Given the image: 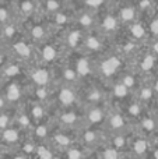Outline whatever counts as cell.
<instances>
[{"label": "cell", "instance_id": "51", "mask_svg": "<svg viewBox=\"0 0 158 159\" xmlns=\"http://www.w3.org/2000/svg\"><path fill=\"white\" fill-rule=\"evenodd\" d=\"M153 155H154V157H156V158H158V149H157V151H156V152H154V154H153Z\"/></svg>", "mask_w": 158, "mask_h": 159}, {"label": "cell", "instance_id": "19", "mask_svg": "<svg viewBox=\"0 0 158 159\" xmlns=\"http://www.w3.org/2000/svg\"><path fill=\"white\" fill-rule=\"evenodd\" d=\"M55 143L58 144V147H60V148H69V145L72 144V140H70L67 135H64V134H58V135H55Z\"/></svg>", "mask_w": 158, "mask_h": 159}, {"label": "cell", "instance_id": "22", "mask_svg": "<svg viewBox=\"0 0 158 159\" xmlns=\"http://www.w3.org/2000/svg\"><path fill=\"white\" fill-rule=\"evenodd\" d=\"M87 99H88L91 103L97 105V103H100L101 99H102V92H101V91H98V89H92V91H90V92H88Z\"/></svg>", "mask_w": 158, "mask_h": 159}, {"label": "cell", "instance_id": "32", "mask_svg": "<svg viewBox=\"0 0 158 159\" xmlns=\"http://www.w3.org/2000/svg\"><path fill=\"white\" fill-rule=\"evenodd\" d=\"M101 157L112 159V158H118V157H119V154H118V149L115 148V147H112V148H106V151L102 152V154H101Z\"/></svg>", "mask_w": 158, "mask_h": 159}, {"label": "cell", "instance_id": "40", "mask_svg": "<svg viewBox=\"0 0 158 159\" xmlns=\"http://www.w3.org/2000/svg\"><path fill=\"white\" fill-rule=\"evenodd\" d=\"M86 3H87L88 7L97 8V7H100V6L104 4V0H86Z\"/></svg>", "mask_w": 158, "mask_h": 159}, {"label": "cell", "instance_id": "45", "mask_svg": "<svg viewBox=\"0 0 158 159\" xmlns=\"http://www.w3.org/2000/svg\"><path fill=\"white\" fill-rule=\"evenodd\" d=\"M7 10H6V8H2L0 7V22H4L6 21V18H7Z\"/></svg>", "mask_w": 158, "mask_h": 159}, {"label": "cell", "instance_id": "18", "mask_svg": "<svg viewBox=\"0 0 158 159\" xmlns=\"http://www.w3.org/2000/svg\"><path fill=\"white\" fill-rule=\"evenodd\" d=\"M56 55H58V52H56V49L53 46H45L44 50H42V57H44L46 61L55 60Z\"/></svg>", "mask_w": 158, "mask_h": 159}, {"label": "cell", "instance_id": "24", "mask_svg": "<svg viewBox=\"0 0 158 159\" xmlns=\"http://www.w3.org/2000/svg\"><path fill=\"white\" fill-rule=\"evenodd\" d=\"M31 113H32V117L35 119V120H39V119H42V116H44V113H45L44 106H42L41 103H35L32 106V110H31Z\"/></svg>", "mask_w": 158, "mask_h": 159}, {"label": "cell", "instance_id": "5", "mask_svg": "<svg viewBox=\"0 0 158 159\" xmlns=\"http://www.w3.org/2000/svg\"><path fill=\"white\" fill-rule=\"evenodd\" d=\"M126 126V120L120 113H114V115L109 117V127L112 130H122Z\"/></svg>", "mask_w": 158, "mask_h": 159}, {"label": "cell", "instance_id": "27", "mask_svg": "<svg viewBox=\"0 0 158 159\" xmlns=\"http://www.w3.org/2000/svg\"><path fill=\"white\" fill-rule=\"evenodd\" d=\"M143 127H144V130H147V131H154V130L157 129V123L153 117H146L144 120H143Z\"/></svg>", "mask_w": 158, "mask_h": 159}, {"label": "cell", "instance_id": "48", "mask_svg": "<svg viewBox=\"0 0 158 159\" xmlns=\"http://www.w3.org/2000/svg\"><path fill=\"white\" fill-rule=\"evenodd\" d=\"M4 60H6V59H4V55H2V53H0V66L4 63Z\"/></svg>", "mask_w": 158, "mask_h": 159}, {"label": "cell", "instance_id": "25", "mask_svg": "<svg viewBox=\"0 0 158 159\" xmlns=\"http://www.w3.org/2000/svg\"><path fill=\"white\" fill-rule=\"evenodd\" d=\"M63 75H64V80H66L67 82H74L78 78L77 71L73 70V69H64L63 70Z\"/></svg>", "mask_w": 158, "mask_h": 159}, {"label": "cell", "instance_id": "23", "mask_svg": "<svg viewBox=\"0 0 158 159\" xmlns=\"http://www.w3.org/2000/svg\"><path fill=\"white\" fill-rule=\"evenodd\" d=\"M45 8L48 13H56L60 8V2L59 0H46L45 2Z\"/></svg>", "mask_w": 158, "mask_h": 159}, {"label": "cell", "instance_id": "26", "mask_svg": "<svg viewBox=\"0 0 158 159\" xmlns=\"http://www.w3.org/2000/svg\"><path fill=\"white\" fill-rule=\"evenodd\" d=\"M78 22H80V25H81V27H84V28L91 27V24H92V17H91V14H88V13L81 14V16H80V20H78Z\"/></svg>", "mask_w": 158, "mask_h": 159}, {"label": "cell", "instance_id": "34", "mask_svg": "<svg viewBox=\"0 0 158 159\" xmlns=\"http://www.w3.org/2000/svg\"><path fill=\"white\" fill-rule=\"evenodd\" d=\"M128 113L132 116H139L140 113H142V106H140V103H130Z\"/></svg>", "mask_w": 158, "mask_h": 159}, {"label": "cell", "instance_id": "50", "mask_svg": "<svg viewBox=\"0 0 158 159\" xmlns=\"http://www.w3.org/2000/svg\"><path fill=\"white\" fill-rule=\"evenodd\" d=\"M3 103H4V99H3L2 96H0V109H2V107H3Z\"/></svg>", "mask_w": 158, "mask_h": 159}, {"label": "cell", "instance_id": "52", "mask_svg": "<svg viewBox=\"0 0 158 159\" xmlns=\"http://www.w3.org/2000/svg\"><path fill=\"white\" fill-rule=\"evenodd\" d=\"M156 7H157V11H158V3H157V6H156Z\"/></svg>", "mask_w": 158, "mask_h": 159}, {"label": "cell", "instance_id": "36", "mask_svg": "<svg viewBox=\"0 0 158 159\" xmlns=\"http://www.w3.org/2000/svg\"><path fill=\"white\" fill-rule=\"evenodd\" d=\"M55 21H56V24L58 25H64L67 21H69V18H67V16H64L63 13H58V11H56Z\"/></svg>", "mask_w": 158, "mask_h": 159}, {"label": "cell", "instance_id": "4", "mask_svg": "<svg viewBox=\"0 0 158 159\" xmlns=\"http://www.w3.org/2000/svg\"><path fill=\"white\" fill-rule=\"evenodd\" d=\"M104 117H105V113L98 106L91 107V109L88 110V113H87V119H88V121L91 124H100L101 121L104 120Z\"/></svg>", "mask_w": 158, "mask_h": 159}, {"label": "cell", "instance_id": "10", "mask_svg": "<svg viewBox=\"0 0 158 159\" xmlns=\"http://www.w3.org/2000/svg\"><path fill=\"white\" fill-rule=\"evenodd\" d=\"M2 138L7 143H16L18 140V131L16 129H10V127H6L3 129V133H2Z\"/></svg>", "mask_w": 158, "mask_h": 159}, {"label": "cell", "instance_id": "49", "mask_svg": "<svg viewBox=\"0 0 158 159\" xmlns=\"http://www.w3.org/2000/svg\"><path fill=\"white\" fill-rule=\"evenodd\" d=\"M154 52L158 53V42H156V43H154Z\"/></svg>", "mask_w": 158, "mask_h": 159}, {"label": "cell", "instance_id": "20", "mask_svg": "<svg viewBox=\"0 0 158 159\" xmlns=\"http://www.w3.org/2000/svg\"><path fill=\"white\" fill-rule=\"evenodd\" d=\"M31 35H32L34 39H44L45 35H46V30H45L42 25H35V27L32 28V31H31Z\"/></svg>", "mask_w": 158, "mask_h": 159}, {"label": "cell", "instance_id": "53", "mask_svg": "<svg viewBox=\"0 0 158 159\" xmlns=\"http://www.w3.org/2000/svg\"><path fill=\"white\" fill-rule=\"evenodd\" d=\"M157 107H158V99H157Z\"/></svg>", "mask_w": 158, "mask_h": 159}, {"label": "cell", "instance_id": "43", "mask_svg": "<svg viewBox=\"0 0 158 159\" xmlns=\"http://www.w3.org/2000/svg\"><path fill=\"white\" fill-rule=\"evenodd\" d=\"M4 73L7 75H16L17 73H18V67H16V66H14V67H8V69L4 70Z\"/></svg>", "mask_w": 158, "mask_h": 159}, {"label": "cell", "instance_id": "6", "mask_svg": "<svg viewBox=\"0 0 158 159\" xmlns=\"http://www.w3.org/2000/svg\"><path fill=\"white\" fill-rule=\"evenodd\" d=\"M76 71H77L78 77H87L88 74H91V66H90V61L84 57L80 59V60L77 61Z\"/></svg>", "mask_w": 158, "mask_h": 159}, {"label": "cell", "instance_id": "29", "mask_svg": "<svg viewBox=\"0 0 158 159\" xmlns=\"http://www.w3.org/2000/svg\"><path fill=\"white\" fill-rule=\"evenodd\" d=\"M36 151V155H38L39 158H52L53 154L49 151L48 148H45V147H38V148H35Z\"/></svg>", "mask_w": 158, "mask_h": 159}, {"label": "cell", "instance_id": "54", "mask_svg": "<svg viewBox=\"0 0 158 159\" xmlns=\"http://www.w3.org/2000/svg\"><path fill=\"white\" fill-rule=\"evenodd\" d=\"M66 2H72V0H66Z\"/></svg>", "mask_w": 158, "mask_h": 159}, {"label": "cell", "instance_id": "44", "mask_svg": "<svg viewBox=\"0 0 158 159\" xmlns=\"http://www.w3.org/2000/svg\"><path fill=\"white\" fill-rule=\"evenodd\" d=\"M84 140L86 141H95V133H92V131H87L86 134H84Z\"/></svg>", "mask_w": 158, "mask_h": 159}, {"label": "cell", "instance_id": "33", "mask_svg": "<svg viewBox=\"0 0 158 159\" xmlns=\"http://www.w3.org/2000/svg\"><path fill=\"white\" fill-rule=\"evenodd\" d=\"M48 134V127L45 124H41L35 129V137L36 138H45Z\"/></svg>", "mask_w": 158, "mask_h": 159}, {"label": "cell", "instance_id": "46", "mask_svg": "<svg viewBox=\"0 0 158 159\" xmlns=\"http://www.w3.org/2000/svg\"><path fill=\"white\" fill-rule=\"evenodd\" d=\"M150 6V0H142L140 2V7L142 8H146V7H148Z\"/></svg>", "mask_w": 158, "mask_h": 159}, {"label": "cell", "instance_id": "38", "mask_svg": "<svg viewBox=\"0 0 158 159\" xmlns=\"http://www.w3.org/2000/svg\"><path fill=\"white\" fill-rule=\"evenodd\" d=\"M112 144H114V147L116 149H120V148H123V145H125V138H123L122 135H118V137L114 138Z\"/></svg>", "mask_w": 158, "mask_h": 159}, {"label": "cell", "instance_id": "35", "mask_svg": "<svg viewBox=\"0 0 158 159\" xmlns=\"http://www.w3.org/2000/svg\"><path fill=\"white\" fill-rule=\"evenodd\" d=\"M10 121H11V117L6 113H2L0 115V129H6V127L10 126Z\"/></svg>", "mask_w": 158, "mask_h": 159}, {"label": "cell", "instance_id": "28", "mask_svg": "<svg viewBox=\"0 0 158 159\" xmlns=\"http://www.w3.org/2000/svg\"><path fill=\"white\" fill-rule=\"evenodd\" d=\"M153 93H154L153 88H143V89L140 91V99H142L143 102H147L153 98Z\"/></svg>", "mask_w": 158, "mask_h": 159}, {"label": "cell", "instance_id": "3", "mask_svg": "<svg viewBox=\"0 0 158 159\" xmlns=\"http://www.w3.org/2000/svg\"><path fill=\"white\" fill-rule=\"evenodd\" d=\"M32 81L35 82L38 87H46L49 82V73L45 69H36L32 73Z\"/></svg>", "mask_w": 158, "mask_h": 159}, {"label": "cell", "instance_id": "39", "mask_svg": "<svg viewBox=\"0 0 158 159\" xmlns=\"http://www.w3.org/2000/svg\"><path fill=\"white\" fill-rule=\"evenodd\" d=\"M14 32H16V30H14L13 25H6L4 31H3V34H4L6 38H11V36L14 35Z\"/></svg>", "mask_w": 158, "mask_h": 159}, {"label": "cell", "instance_id": "9", "mask_svg": "<svg viewBox=\"0 0 158 159\" xmlns=\"http://www.w3.org/2000/svg\"><path fill=\"white\" fill-rule=\"evenodd\" d=\"M22 93H21V89L17 84H11L7 89V99L10 102H18L21 99Z\"/></svg>", "mask_w": 158, "mask_h": 159}, {"label": "cell", "instance_id": "41", "mask_svg": "<svg viewBox=\"0 0 158 159\" xmlns=\"http://www.w3.org/2000/svg\"><path fill=\"white\" fill-rule=\"evenodd\" d=\"M150 31H151V34H153V35L158 36V17H157L156 20H153V21H151V24H150Z\"/></svg>", "mask_w": 158, "mask_h": 159}, {"label": "cell", "instance_id": "11", "mask_svg": "<svg viewBox=\"0 0 158 159\" xmlns=\"http://www.w3.org/2000/svg\"><path fill=\"white\" fill-rule=\"evenodd\" d=\"M116 24H118V21L114 16H106L105 18H104L101 27H102V30L105 31V32H112V31H115V28H116Z\"/></svg>", "mask_w": 158, "mask_h": 159}, {"label": "cell", "instance_id": "1", "mask_svg": "<svg viewBox=\"0 0 158 159\" xmlns=\"http://www.w3.org/2000/svg\"><path fill=\"white\" fill-rule=\"evenodd\" d=\"M120 64H122V61H120L119 57H116V56H111V57L105 59V60L101 63L100 70L104 75L111 77V75H114V73H116L118 70L120 69Z\"/></svg>", "mask_w": 158, "mask_h": 159}, {"label": "cell", "instance_id": "13", "mask_svg": "<svg viewBox=\"0 0 158 159\" xmlns=\"http://www.w3.org/2000/svg\"><path fill=\"white\" fill-rule=\"evenodd\" d=\"M86 43H87V46H88L91 50H101V49H102V46H104L101 38H98V36H94V35L88 36Z\"/></svg>", "mask_w": 158, "mask_h": 159}, {"label": "cell", "instance_id": "21", "mask_svg": "<svg viewBox=\"0 0 158 159\" xmlns=\"http://www.w3.org/2000/svg\"><path fill=\"white\" fill-rule=\"evenodd\" d=\"M154 64H156V57L153 55H147L142 61V69L148 71V70H151L154 67Z\"/></svg>", "mask_w": 158, "mask_h": 159}, {"label": "cell", "instance_id": "30", "mask_svg": "<svg viewBox=\"0 0 158 159\" xmlns=\"http://www.w3.org/2000/svg\"><path fill=\"white\" fill-rule=\"evenodd\" d=\"M21 11L24 14H31L34 11V3L31 0H25L21 3Z\"/></svg>", "mask_w": 158, "mask_h": 159}, {"label": "cell", "instance_id": "14", "mask_svg": "<svg viewBox=\"0 0 158 159\" xmlns=\"http://www.w3.org/2000/svg\"><path fill=\"white\" fill-rule=\"evenodd\" d=\"M129 88L126 87L123 82H118L116 85L114 87V89H112V92H114V95L115 96H118V98H125L126 95H128V92H129Z\"/></svg>", "mask_w": 158, "mask_h": 159}, {"label": "cell", "instance_id": "42", "mask_svg": "<svg viewBox=\"0 0 158 159\" xmlns=\"http://www.w3.org/2000/svg\"><path fill=\"white\" fill-rule=\"evenodd\" d=\"M36 95H38V98L41 99V101L46 98L48 92H46V89H45V87H38V89H36Z\"/></svg>", "mask_w": 158, "mask_h": 159}, {"label": "cell", "instance_id": "8", "mask_svg": "<svg viewBox=\"0 0 158 159\" xmlns=\"http://www.w3.org/2000/svg\"><path fill=\"white\" fill-rule=\"evenodd\" d=\"M14 50H16L17 55L22 59H30L31 55H32V52H31V49L28 48V45L24 43V42H17V43H14Z\"/></svg>", "mask_w": 158, "mask_h": 159}, {"label": "cell", "instance_id": "2", "mask_svg": "<svg viewBox=\"0 0 158 159\" xmlns=\"http://www.w3.org/2000/svg\"><path fill=\"white\" fill-rule=\"evenodd\" d=\"M59 102H60L63 106H72L76 102V93L73 92L72 88L64 87L60 89L59 92Z\"/></svg>", "mask_w": 158, "mask_h": 159}, {"label": "cell", "instance_id": "17", "mask_svg": "<svg viewBox=\"0 0 158 159\" xmlns=\"http://www.w3.org/2000/svg\"><path fill=\"white\" fill-rule=\"evenodd\" d=\"M146 28L142 24H132V35L136 39H142L146 36Z\"/></svg>", "mask_w": 158, "mask_h": 159}, {"label": "cell", "instance_id": "12", "mask_svg": "<svg viewBox=\"0 0 158 159\" xmlns=\"http://www.w3.org/2000/svg\"><path fill=\"white\" fill-rule=\"evenodd\" d=\"M148 149V144L144 138H137L133 144V151L136 152L137 155H143L146 151Z\"/></svg>", "mask_w": 158, "mask_h": 159}, {"label": "cell", "instance_id": "7", "mask_svg": "<svg viewBox=\"0 0 158 159\" xmlns=\"http://www.w3.org/2000/svg\"><path fill=\"white\" fill-rule=\"evenodd\" d=\"M136 8L132 7V6H126L120 10V18H122L123 22H133L136 20Z\"/></svg>", "mask_w": 158, "mask_h": 159}, {"label": "cell", "instance_id": "16", "mask_svg": "<svg viewBox=\"0 0 158 159\" xmlns=\"http://www.w3.org/2000/svg\"><path fill=\"white\" fill-rule=\"evenodd\" d=\"M80 39H81L80 31H72V32L67 35V43H69L70 48H76L80 43Z\"/></svg>", "mask_w": 158, "mask_h": 159}, {"label": "cell", "instance_id": "31", "mask_svg": "<svg viewBox=\"0 0 158 159\" xmlns=\"http://www.w3.org/2000/svg\"><path fill=\"white\" fill-rule=\"evenodd\" d=\"M122 82L129 88V89H132V88H133L134 85H136V78H134L132 74H126L125 77H123Z\"/></svg>", "mask_w": 158, "mask_h": 159}, {"label": "cell", "instance_id": "47", "mask_svg": "<svg viewBox=\"0 0 158 159\" xmlns=\"http://www.w3.org/2000/svg\"><path fill=\"white\" fill-rule=\"evenodd\" d=\"M153 91H154V92H156V93H158V80H157V81H156V82H154V87H153Z\"/></svg>", "mask_w": 158, "mask_h": 159}, {"label": "cell", "instance_id": "37", "mask_svg": "<svg viewBox=\"0 0 158 159\" xmlns=\"http://www.w3.org/2000/svg\"><path fill=\"white\" fill-rule=\"evenodd\" d=\"M66 155H67V158H80V157H83L81 151L77 149V148H69L67 152H66Z\"/></svg>", "mask_w": 158, "mask_h": 159}, {"label": "cell", "instance_id": "15", "mask_svg": "<svg viewBox=\"0 0 158 159\" xmlns=\"http://www.w3.org/2000/svg\"><path fill=\"white\" fill-rule=\"evenodd\" d=\"M77 116H76V113L73 112H69V113H63V115L60 116V121L64 124V126H73V124L77 123Z\"/></svg>", "mask_w": 158, "mask_h": 159}]
</instances>
